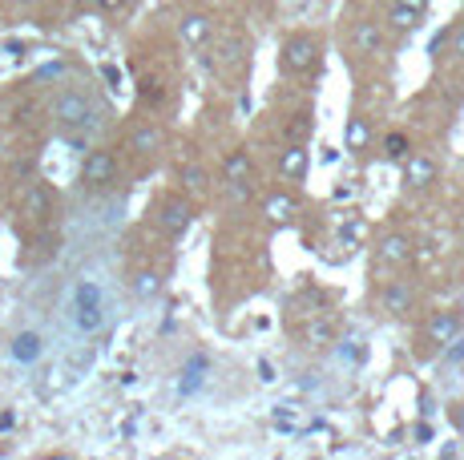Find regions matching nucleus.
<instances>
[{"instance_id":"obj_1","label":"nucleus","mask_w":464,"mask_h":460,"mask_svg":"<svg viewBox=\"0 0 464 460\" xmlns=\"http://www.w3.org/2000/svg\"><path fill=\"white\" fill-rule=\"evenodd\" d=\"M44 118H49V126L65 141L89 146V141L110 126L113 110H110V101L93 90V81H77V77L69 73L65 81H57L53 93L44 97Z\"/></svg>"},{"instance_id":"obj_2","label":"nucleus","mask_w":464,"mask_h":460,"mask_svg":"<svg viewBox=\"0 0 464 460\" xmlns=\"http://www.w3.org/2000/svg\"><path fill=\"white\" fill-rule=\"evenodd\" d=\"M118 149H121V158H126V166H133V170H154L169 149V134H166L162 121H158V113H150V118L141 113V118H133L130 126L121 129Z\"/></svg>"},{"instance_id":"obj_3","label":"nucleus","mask_w":464,"mask_h":460,"mask_svg":"<svg viewBox=\"0 0 464 460\" xmlns=\"http://www.w3.org/2000/svg\"><path fill=\"white\" fill-rule=\"evenodd\" d=\"M324 53H327V37L319 29H291L287 37L279 41V57H275V65H279L283 77H315L319 65H324Z\"/></svg>"},{"instance_id":"obj_4","label":"nucleus","mask_w":464,"mask_h":460,"mask_svg":"<svg viewBox=\"0 0 464 460\" xmlns=\"http://www.w3.org/2000/svg\"><path fill=\"white\" fill-rule=\"evenodd\" d=\"M121 174H126L121 149L110 146V141H93V146H85L82 166H77V186L85 194H110L121 182Z\"/></svg>"},{"instance_id":"obj_5","label":"nucleus","mask_w":464,"mask_h":460,"mask_svg":"<svg viewBox=\"0 0 464 460\" xmlns=\"http://www.w3.org/2000/svg\"><path fill=\"white\" fill-rule=\"evenodd\" d=\"M61 210V194L53 182L44 178H29L21 186V198H16V226L24 235H37V230H53Z\"/></svg>"},{"instance_id":"obj_6","label":"nucleus","mask_w":464,"mask_h":460,"mask_svg":"<svg viewBox=\"0 0 464 460\" xmlns=\"http://www.w3.org/2000/svg\"><path fill=\"white\" fill-rule=\"evenodd\" d=\"M150 218H154V226L162 230V238H169V243H182V238L190 235L194 218H198V202H194L190 194H182L178 186H169V190H162L154 198Z\"/></svg>"},{"instance_id":"obj_7","label":"nucleus","mask_w":464,"mask_h":460,"mask_svg":"<svg viewBox=\"0 0 464 460\" xmlns=\"http://www.w3.org/2000/svg\"><path fill=\"white\" fill-rule=\"evenodd\" d=\"M222 186L235 202H246L258 190V162L246 146H235L222 154Z\"/></svg>"},{"instance_id":"obj_8","label":"nucleus","mask_w":464,"mask_h":460,"mask_svg":"<svg viewBox=\"0 0 464 460\" xmlns=\"http://www.w3.org/2000/svg\"><path fill=\"white\" fill-rule=\"evenodd\" d=\"M457 335H464V315L460 307H440V311H428V320L420 323V356H440Z\"/></svg>"},{"instance_id":"obj_9","label":"nucleus","mask_w":464,"mask_h":460,"mask_svg":"<svg viewBox=\"0 0 464 460\" xmlns=\"http://www.w3.org/2000/svg\"><path fill=\"white\" fill-rule=\"evenodd\" d=\"M169 178H174V186L182 194H190L194 202H202V198H210L214 194L210 166L202 162V158H194V154H178L174 162H169Z\"/></svg>"},{"instance_id":"obj_10","label":"nucleus","mask_w":464,"mask_h":460,"mask_svg":"<svg viewBox=\"0 0 464 460\" xmlns=\"http://www.w3.org/2000/svg\"><path fill=\"white\" fill-rule=\"evenodd\" d=\"M380 311L388 315V320H396V323L412 320V315L420 311V287H416V279L396 275V279L383 283L380 287Z\"/></svg>"},{"instance_id":"obj_11","label":"nucleus","mask_w":464,"mask_h":460,"mask_svg":"<svg viewBox=\"0 0 464 460\" xmlns=\"http://www.w3.org/2000/svg\"><path fill=\"white\" fill-rule=\"evenodd\" d=\"M271 166H275V178L287 182V186H299L307 182L311 174V141H279L271 154Z\"/></svg>"},{"instance_id":"obj_12","label":"nucleus","mask_w":464,"mask_h":460,"mask_svg":"<svg viewBox=\"0 0 464 460\" xmlns=\"http://www.w3.org/2000/svg\"><path fill=\"white\" fill-rule=\"evenodd\" d=\"M258 215H263L266 226H295L299 223V194L295 186H271V190H263V198H258Z\"/></svg>"},{"instance_id":"obj_13","label":"nucleus","mask_w":464,"mask_h":460,"mask_svg":"<svg viewBox=\"0 0 464 460\" xmlns=\"http://www.w3.org/2000/svg\"><path fill=\"white\" fill-rule=\"evenodd\" d=\"M440 182V162L424 149H412V154L400 162V190L404 194H428Z\"/></svg>"},{"instance_id":"obj_14","label":"nucleus","mask_w":464,"mask_h":460,"mask_svg":"<svg viewBox=\"0 0 464 460\" xmlns=\"http://www.w3.org/2000/svg\"><path fill=\"white\" fill-rule=\"evenodd\" d=\"M174 33L186 49L202 53L207 45H214V37H218V21H214V13H207V8H186V13L178 16Z\"/></svg>"},{"instance_id":"obj_15","label":"nucleus","mask_w":464,"mask_h":460,"mask_svg":"<svg viewBox=\"0 0 464 460\" xmlns=\"http://www.w3.org/2000/svg\"><path fill=\"white\" fill-rule=\"evenodd\" d=\"M372 259H376L380 267H388V271L412 267V259H416V238L408 235V230H388V235L376 238V246H372Z\"/></svg>"},{"instance_id":"obj_16","label":"nucleus","mask_w":464,"mask_h":460,"mask_svg":"<svg viewBox=\"0 0 464 460\" xmlns=\"http://www.w3.org/2000/svg\"><path fill=\"white\" fill-rule=\"evenodd\" d=\"M347 49H352L355 57H380V53L388 49V29H383V21H376V16H355L352 29H347Z\"/></svg>"},{"instance_id":"obj_17","label":"nucleus","mask_w":464,"mask_h":460,"mask_svg":"<svg viewBox=\"0 0 464 460\" xmlns=\"http://www.w3.org/2000/svg\"><path fill=\"white\" fill-rule=\"evenodd\" d=\"M44 101L37 93H24L16 97L13 105H8V129H16V134H29V129H41L44 126Z\"/></svg>"},{"instance_id":"obj_18","label":"nucleus","mask_w":464,"mask_h":460,"mask_svg":"<svg viewBox=\"0 0 464 460\" xmlns=\"http://www.w3.org/2000/svg\"><path fill=\"white\" fill-rule=\"evenodd\" d=\"M162 291H166V271L162 267H150V263H141V267L130 271V295L138 299V303H154Z\"/></svg>"},{"instance_id":"obj_19","label":"nucleus","mask_w":464,"mask_h":460,"mask_svg":"<svg viewBox=\"0 0 464 460\" xmlns=\"http://www.w3.org/2000/svg\"><path fill=\"white\" fill-rule=\"evenodd\" d=\"M343 149L352 158H368L376 149V126H372L363 113H352L347 118V129H343Z\"/></svg>"},{"instance_id":"obj_20","label":"nucleus","mask_w":464,"mask_h":460,"mask_svg":"<svg viewBox=\"0 0 464 460\" xmlns=\"http://www.w3.org/2000/svg\"><path fill=\"white\" fill-rule=\"evenodd\" d=\"M295 340L303 343L307 351H327L332 343H339L335 340V323L327 320V315H311L303 327H295Z\"/></svg>"},{"instance_id":"obj_21","label":"nucleus","mask_w":464,"mask_h":460,"mask_svg":"<svg viewBox=\"0 0 464 460\" xmlns=\"http://www.w3.org/2000/svg\"><path fill=\"white\" fill-rule=\"evenodd\" d=\"M166 97H169V85H166L162 73H141L138 77V105H141V110L158 113L166 105Z\"/></svg>"},{"instance_id":"obj_22","label":"nucleus","mask_w":464,"mask_h":460,"mask_svg":"<svg viewBox=\"0 0 464 460\" xmlns=\"http://www.w3.org/2000/svg\"><path fill=\"white\" fill-rule=\"evenodd\" d=\"M408 154H412V138H408L404 129H388V134L380 138V158H383V162L400 166Z\"/></svg>"},{"instance_id":"obj_23","label":"nucleus","mask_w":464,"mask_h":460,"mask_svg":"<svg viewBox=\"0 0 464 460\" xmlns=\"http://www.w3.org/2000/svg\"><path fill=\"white\" fill-rule=\"evenodd\" d=\"M41 351H44V340L37 331H21L13 340V348H8V356L16 359V364H37L41 359Z\"/></svg>"},{"instance_id":"obj_24","label":"nucleus","mask_w":464,"mask_h":460,"mask_svg":"<svg viewBox=\"0 0 464 460\" xmlns=\"http://www.w3.org/2000/svg\"><path fill=\"white\" fill-rule=\"evenodd\" d=\"M420 24H424V13H412V8H404V5L388 8V29L392 33H416Z\"/></svg>"},{"instance_id":"obj_25","label":"nucleus","mask_w":464,"mask_h":460,"mask_svg":"<svg viewBox=\"0 0 464 460\" xmlns=\"http://www.w3.org/2000/svg\"><path fill=\"white\" fill-rule=\"evenodd\" d=\"M89 13H102V16H118V13H130L133 0H82Z\"/></svg>"},{"instance_id":"obj_26","label":"nucleus","mask_w":464,"mask_h":460,"mask_svg":"<svg viewBox=\"0 0 464 460\" xmlns=\"http://www.w3.org/2000/svg\"><path fill=\"white\" fill-rule=\"evenodd\" d=\"M41 0H0V13H13V16H29Z\"/></svg>"},{"instance_id":"obj_27","label":"nucleus","mask_w":464,"mask_h":460,"mask_svg":"<svg viewBox=\"0 0 464 460\" xmlns=\"http://www.w3.org/2000/svg\"><path fill=\"white\" fill-rule=\"evenodd\" d=\"M444 416H449L452 432H457V436H464V396H460V400H452V404H449V412H444Z\"/></svg>"},{"instance_id":"obj_28","label":"nucleus","mask_w":464,"mask_h":460,"mask_svg":"<svg viewBox=\"0 0 464 460\" xmlns=\"http://www.w3.org/2000/svg\"><path fill=\"white\" fill-rule=\"evenodd\" d=\"M449 53L464 65V24H457V29L449 33Z\"/></svg>"},{"instance_id":"obj_29","label":"nucleus","mask_w":464,"mask_h":460,"mask_svg":"<svg viewBox=\"0 0 464 460\" xmlns=\"http://www.w3.org/2000/svg\"><path fill=\"white\" fill-rule=\"evenodd\" d=\"M8 158H13V134L0 126V166H8Z\"/></svg>"},{"instance_id":"obj_30","label":"nucleus","mask_w":464,"mask_h":460,"mask_svg":"<svg viewBox=\"0 0 464 460\" xmlns=\"http://www.w3.org/2000/svg\"><path fill=\"white\" fill-rule=\"evenodd\" d=\"M275 5H283V8H287V13H303V8H307L311 0H275Z\"/></svg>"},{"instance_id":"obj_31","label":"nucleus","mask_w":464,"mask_h":460,"mask_svg":"<svg viewBox=\"0 0 464 460\" xmlns=\"http://www.w3.org/2000/svg\"><path fill=\"white\" fill-rule=\"evenodd\" d=\"M392 5H404V8H412V13H428V0H392Z\"/></svg>"},{"instance_id":"obj_32","label":"nucleus","mask_w":464,"mask_h":460,"mask_svg":"<svg viewBox=\"0 0 464 460\" xmlns=\"http://www.w3.org/2000/svg\"><path fill=\"white\" fill-rule=\"evenodd\" d=\"M246 5H255V8H271L275 0H246Z\"/></svg>"}]
</instances>
